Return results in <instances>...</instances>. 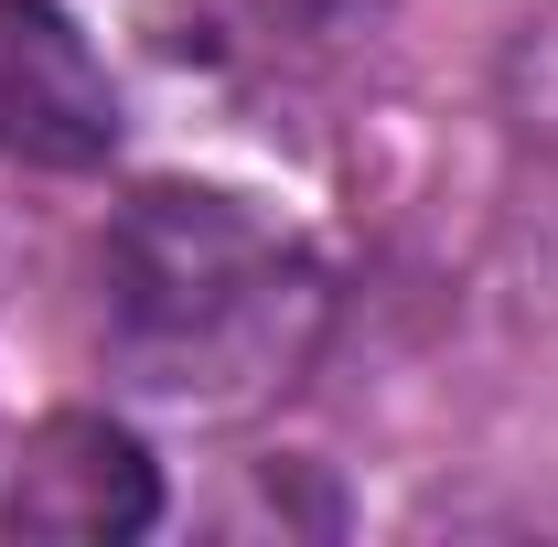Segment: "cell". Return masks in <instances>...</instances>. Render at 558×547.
<instances>
[{
  "label": "cell",
  "mask_w": 558,
  "mask_h": 547,
  "mask_svg": "<svg viewBox=\"0 0 558 547\" xmlns=\"http://www.w3.org/2000/svg\"><path fill=\"white\" fill-rule=\"evenodd\" d=\"M119 150V86L54 0H0V172H97Z\"/></svg>",
  "instance_id": "obj_2"
},
{
  "label": "cell",
  "mask_w": 558,
  "mask_h": 547,
  "mask_svg": "<svg viewBox=\"0 0 558 547\" xmlns=\"http://www.w3.org/2000/svg\"><path fill=\"white\" fill-rule=\"evenodd\" d=\"M333 279L269 205L226 183H150L108 226L97 258V333L140 398L172 409H247L290 387L323 343Z\"/></svg>",
  "instance_id": "obj_1"
},
{
  "label": "cell",
  "mask_w": 558,
  "mask_h": 547,
  "mask_svg": "<svg viewBox=\"0 0 558 547\" xmlns=\"http://www.w3.org/2000/svg\"><path fill=\"white\" fill-rule=\"evenodd\" d=\"M150 526H161V473L108 418H44L33 451L11 462V494H0V537L33 547H119Z\"/></svg>",
  "instance_id": "obj_3"
}]
</instances>
